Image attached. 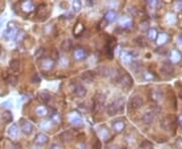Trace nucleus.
Listing matches in <instances>:
<instances>
[{
	"instance_id": "obj_52",
	"label": "nucleus",
	"mask_w": 182,
	"mask_h": 149,
	"mask_svg": "<svg viewBox=\"0 0 182 149\" xmlns=\"http://www.w3.org/2000/svg\"><path fill=\"white\" fill-rule=\"evenodd\" d=\"M108 149H121V147L117 146V145H112V146H109Z\"/></svg>"
},
{
	"instance_id": "obj_53",
	"label": "nucleus",
	"mask_w": 182,
	"mask_h": 149,
	"mask_svg": "<svg viewBox=\"0 0 182 149\" xmlns=\"http://www.w3.org/2000/svg\"><path fill=\"white\" fill-rule=\"evenodd\" d=\"M178 44L182 46V38H179V41H178Z\"/></svg>"
},
{
	"instance_id": "obj_37",
	"label": "nucleus",
	"mask_w": 182,
	"mask_h": 149,
	"mask_svg": "<svg viewBox=\"0 0 182 149\" xmlns=\"http://www.w3.org/2000/svg\"><path fill=\"white\" fill-rule=\"evenodd\" d=\"M52 125H53V123L51 120H45V121L41 122L39 128H41L42 130H49V129H51Z\"/></svg>"
},
{
	"instance_id": "obj_22",
	"label": "nucleus",
	"mask_w": 182,
	"mask_h": 149,
	"mask_svg": "<svg viewBox=\"0 0 182 149\" xmlns=\"http://www.w3.org/2000/svg\"><path fill=\"white\" fill-rule=\"evenodd\" d=\"M35 113L36 114V116H39V117H45V116H47L49 114V110L46 106L41 105L35 108Z\"/></svg>"
},
{
	"instance_id": "obj_27",
	"label": "nucleus",
	"mask_w": 182,
	"mask_h": 149,
	"mask_svg": "<svg viewBox=\"0 0 182 149\" xmlns=\"http://www.w3.org/2000/svg\"><path fill=\"white\" fill-rule=\"evenodd\" d=\"M7 133L9 135V137L10 138H16L18 135V127L16 124H12L10 125V127L8 128L7 130Z\"/></svg>"
},
{
	"instance_id": "obj_38",
	"label": "nucleus",
	"mask_w": 182,
	"mask_h": 149,
	"mask_svg": "<svg viewBox=\"0 0 182 149\" xmlns=\"http://www.w3.org/2000/svg\"><path fill=\"white\" fill-rule=\"evenodd\" d=\"M143 79L146 82H151L155 80V76L150 72H144L143 73Z\"/></svg>"
},
{
	"instance_id": "obj_15",
	"label": "nucleus",
	"mask_w": 182,
	"mask_h": 149,
	"mask_svg": "<svg viewBox=\"0 0 182 149\" xmlns=\"http://www.w3.org/2000/svg\"><path fill=\"white\" fill-rule=\"evenodd\" d=\"M74 94L76 97H78V98H84L86 94H87V90H86V88L84 86L78 84L74 87Z\"/></svg>"
},
{
	"instance_id": "obj_11",
	"label": "nucleus",
	"mask_w": 182,
	"mask_h": 149,
	"mask_svg": "<svg viewBox=\"0 0 182 149\" xmlns=\"http://www.w3.org/2000/svg\"><path fill=\"white\" fill-rule=\"evenodd\" d=\"M94 105L95 107L98 109H101L105 104V101H106V97H105L104 94H101V93H98V94L95 95L94 97Z\"/></svg>"
},
{
	"instance_id": "obj_45",
	"label": "nucleus",
	"mask_w": 182,
	"mask_h": 149,
	"mask_svg": "<svg viewBox=\"0 0 182 149\" xmlns=\"http://www.w3.org/2000/svg\"><path fill=\"white\" fill-rule=\"evenodd\" d=\"M167 22L169 23V24H174L175 22H176V18H175V15L174 14H168L167 15Z\"/></svg>"
},
{
	"instance_id": "obj_44",
	"label": "nucleus",
	"mask_w": 182,
	"mask_h": 149,
	"mask_svg": "<svg viewBox=\"0 0 182 149\" xmlns=\"http://www.w3.org/2000/svg\"><path fill=\"white\" fill-rule=\"evenodd\" d=\"M139 28L141 29V30H143V31H146L147 30L148 31V28H149V22L147 20H144V21H142L140 24H139Z\"/></svg>"
},
{
	"instance_id": "obj_14",
	"label": "nucleus",
	"mask_w": 182,
	"mask_h": 149,
	"mask_svg": "<svg viewBox=\"0 0 182 149\" xmlns=\"http://www.w3.org/2000/svg\"><path fill=\"white\" fill-rule=\"evenodd\" d=\"M160 127L164 131H170L172 127V120L170 117H164L160 121Z\"/></svg>"
},
{
	"instance_id": "obj_18",
	"label": "nucleus",
	"mask_w": 182,
	"mask_h": 149,
	"mask_svg": "<svg viewBox=\"0 0 182 149\" xmlns=\"http://www.w3.org/2000/svg\"><path fill=\"white\" fill-rule=\"evenodd\" d=\"M20 8L24 12L29 13L35 9V5L32 1H22L20 3Z\"/></svg>"
},
{
	"instance_id": "obj_12",
	"label": "nucleus",
	"mask_w": 182,
	"mask_h": 149,
	"mask_svg": "<svg viewBox=\"0 0 182 149\" xmlns=\"http://www.w3.org/2000/svg\"><path fill=\"white\" fill-rule=\"evenodd\" d=\"M150 99L155 103H159L163 99V93L159 89H153L150 91Z\"/></svg>"
},
{
	"instance_id": "obj_2",
	"label": "nucleus",
	"mask_w": 182,
	"mask_h": 149,
	"mask_svg": "<svg viewBox=\"0 0 182 149\" xmlns=\"http://www.w3.org/2000/svg\"><path fill=\"white\" fill-rule=\"evenodd\" d=\"M117 81L120 83L121 85V87L124 89H131L134 85L133 78L131 77L130 74H128V73H125V72L118 74V78Z\"/></svg>"
},
{
	"instance_id": "obj_31",
	"label": "nucleus",
	"mask_w": 182,
	"mask_h": 149,
	"mask_svg": "<svg viewBox=\"0 0 182 149\" xmlns=\"http://www.w3.org/2000/svg\"><path fill=\"white\" fill-rule=\"evenodd\" d=\"M72 46H73V42L71 39H65L61 44V49L63 51H69L72 48Z\"/></svg>"
},
{
	"instance_id": "obj_42",
	"label": "nucleus",
	"mask_w": 182,
	"mask_h": 149,
	"mask_svg": "<svg viewBox=\"0 0 182 149\" xmlns=\"http://www.w3.org/2000/svg\"><path fill=\"white\" fill-rule=\"evenodd\" d=\"M83 30H84V25L82 24V23H78L74 28V34L79 35L80 34H82V31Z\"/></svg>"
},
{
	"instance_id": "obj_54",
	"label": "nucleus",
	"mask_w": 182,
	"mask_h": 149,
	"mask_svg": "<svg viewBox=\"0 0 182 149\" xmlns=\"http://www.w3.org/2000/svg\"><path fill=\"white\" fill-rule=\"evenodd\" d=\"M2 24H3V19H0V28H1Z\"/></svg>"
},
{
	"instance_id": "obj_28",
	"label": "nucleus",
	"mask_w": 182,
	"mask_h": 149,
	"mask_svg": "<svg viewBox=\"0 0 182 149\" xmlns=\"http://www.w3.org/2000/svg\"><path fill=\"white\" fill-rule=\"evenodd\" d=\"M98 135L102 140H107V139L110 137V133H109V130L106 127H101L98 130Z\"/></svg>"
},
{
	"instance_id": "obj_1",
	"label": "nucleus",
	"mask_w": 182,
	"mask_h": 149,
	"mask_svg": "<svg viewBox=\"0 0 182 149\" xmlns=\"http://www.w3.org/2000/svg\"><path fill=\"white\" fill-rule=\"evenodd\" d=\"M124 98L120 97L117 99H115L114 101H112L110 104L107 106L106 108V112L107 115L112 117V116H115L117 114H121L124 112Z\"/></svg>"
},
{
	"instance_id": "obj_46",
	"label": "nucleus",
	"mask_w": 182,
	"mask_h": 149,
	"mask_svg": "<svg viewBox=\"0 0 182 149\" xmlns=\"http://www.w3.org/2000/svg\"><path fill=\"white\" fill-rule=\"evenodd\" d=\"M136 42L139 44V45H141V46H146V41H145V38L143 37V36H139V37L136 38Z\"/></svg>"
},
{
	"instance_id": "obj_48",
	"label": "nucleus",
	"mask_w": 182,
	"mask_h": 149,
	"mask_svg": "<svg viewBox=\"0 0 182 149\" xmlns=\"http://www.w3.org/2000/svg\"><path fill=\"white\" fill-rule=\"evenodd\" d=\"M32 83H39V82H41V78L39 77L38 74H35L34 76H32Z\"/></svg>"
},
{
	"instance_id": "obj_24",
	"label": "nucleus",
	"mask_w": 182,
	"mask_h": 149,
	"mask_svg": "<svg viewBox=\"0 0 182 149\" xmlns=\"http://www.w3.org/2000/svg\"><path fill=\"white\" fill-rule=\"evenodd\" d=\"M1 120L4 122V123H10V122H12L13 121V115L11 113V111L6 110L4 112H2Z\"/></svg>"
},
{
	"instance_id": "obj_25",
	"label": "nucleus",
	"mask_w": 182,
	"mask_h": 149,
	"mask_svg": "<svg viewBox=\"0 0 182 149\" xmlns=\"http://www.w3.org/2000/svg\"><path fill=\"white\" fill-rule=\"evenodd\" d=\"M86 55H87V52H86V51L83 48H77L74 51V58L75 59H77V61L84 59L86 58Z\"/></svg>"
},
{
	"instance_id": "obj_21",
	"label": "nucleus",
	"mask_w": 182,
	"mask_h": 149,
	"mask_svg": "<svg viewBox=\"0 0 182 149\" xmlns=\"http://www.w3.org/2000/svg\"><path fill=\"white\" fill-rule=\"evenodd\" d=\"M39 99H41L43 102H44V103H50V102L52 101V99H53L52 95L50 94L48 91H46V90H43V91L39 92Z\"/></svg>"
},
{
	"instance_id": "obj_8",
	"label": "nucleus",
	"mask_w": 182,
	"mask_h": 149,
	"mask_svg": "<svg viewBox=\"0 0 182 149\" xmlns=\"http://www.w3.org/2000/svg\"><path fill=\"white\" fill-rule=\"evenodd\" d=\"M49 142V136L47 134L43 133H38L35 135V144L38 145V146H44V145L48 144Z\"/></svg>"
},
{
	"instance_id": "obj_39",
	"label": "nucleus",
	"mask_w": 182,
	"mask_h": 149,
	"mask_svg": "<svg viewBox=\"0 0 182 149\" xmlns=\"http://www.w3.org/2000/svg\"><path fill=\"white\" fill-rule=\"evenodd\" d=\"M72 6H73V10H74V12L77 13V12H79V11L81 10L82 3L79 1V0H75V1H73Z\"/></svg>"
},
{
	"instance_id": "obj_43",
	"label": "nucleus",
	"mask_w": 182,
	"mask_h": 149,
	"mask_svg": "<svg viewBox=\"0 0 182 149\" xmlns=\"http://www.w3.org/2000/svg\"><path fill=\"white\" fill-rule=\"evenodd\" d=\"M24 36H25V34H24V30H18L17 31V34H16L15 35V41H21L22 39L24 38Z\"/></svg>"
},
{
	"instance_id": "obj_5",
	"label": "nucleus",
	"mask_w": 182,
	"mask_h": 149,
	"mask_svg": "<svg viewBox=\"0 0 182 149\" xmlns=\"http://www.w3.org/2000/svg\"><path fill=\"white\" fill-rule=\"evenodd\" d=\"M55 67V61L52 58H45L41 61V69L44 72L52 71Z\"/></svg>"
},
{
	"instance_id": "obj_23",
	"label": "nucleus",
	"mask_w": 182,
	"mask_h": 149,
	"mask_svg": "<svg viewBox=\"0 0 182 149\" xmlns=\"http://www.w3.org/2000/svg\"><path fill=\"white\" fill-rule=\"evenodd\" d=\"M133 55H131L128 51H121V62H124V64H131V62H133Z\"/></svg>"
},
{
	"instance_id": "obj_6",
	"label": "nucleus",
	"mask_w": 182,
	"mask_h": 149,
	"mask_svg": "<svg viewBox=\"0 0 182 149\" xmlns=\"http://www.w3.org/2000/svg\"><path fill=\"white\" fill-rule=\"evenodd\" d=\"M69 122L75 127H80L83 125V121H82V118L79 113L77 112H72L69 115Z\"/></svg>"
},
{
	"instance_id": "obj_4",
	"label": "nucleus",
	"mask_w": 182,
	"mask_h": 149,
	"mask_svg": "<svg viewBox=\"0 0 182 149\" xmlns=\"http://www.w3.org/2000/svg\"><path fill=\"white\" fill-rule=\"evenodd\" d=\"M131 109H134V110H137V109H140L144 106V99L142 96L140 95H136L134 97L131 98L130 103H128Z\"/></svg>"
},
{
	"instance_id": "obj_10",
	"label": "nucleus",
	"mask_w": 182,
	"mask_h": 149,
	"mask_svg": "<svg viewBox=\"0 0 182 149\" xmlns=\"http://www.w3.org/2000/svg\"><path fill=\"white\" fill-rule=\"evenodd\" d=\"M157 115V111L156 110H150L143 115V122L145 124L150 125L154 122V119Z\"/></svg>"
},
{
	"instance_id": "obj_34",
	"label": "nucleus",
	"mask_w": 182,
	"mask_h": 149,
	"mask_svg": "<svg viewBox=\"0 0 182 149\" xmlns=\"http://www.w3.org/2000/svg\"><path fill=\"white\" fill-rule=\"evenodd\" d=\"M98 72L101 76H110L112 73V69L106 67V66H100V67L98 68Z\"/></svg>"
},
{
	"instance_id": "obj_30",
	"label": "nucleus",
	"mask_w": 182,
	"mask_h": 149,
	"mask_svg": "<svg viewBox=\"0 0 182 149\" xmlns=\"http://www.w3.org/2000/svg\"><path fill=\"white\" fill-rule=\"evenodd\" d=\"M9 67H10L12 72L17 73L20 71V62H19L18 59H12V61L9 62Z\"/></svg>"
},
{
	"instance_id": "obj_20",
	"label": "nucleus",
	"mask_w": 182,
	"mask_h": 149,
	"mask_svg": "<svg viewBox=\"0 0 182 149\" xmlns=\"http://www.w3.org/2000/svg\"><path fill=\"white\" fill-rule=\"evenodd\" d=\"M124 127H125V123L124 120H117L112 124V129H113V131H115L117 133L121 132L124 129Z\"/></svg>"
},
{
	"instance_id": "obj_49",
	"label": "nucleus",
	"mask_w": 182,
	"mask_h": 149,
	"mask_svg": "<svg viewBox=\"0 0 182 149\" xmlns=\"http://www.w3.org/2000/svg\"><path fill=\"white\" fill-rule=\"evenodd\" d=\"M50 149H63V148H62V146L59 143H57V142H54V143L51 145Z\"/></svg>"
},
{
	"instance_id": "obj_55",
	"label": "nucleus",
	"mask_w": 182,
	"mask_h": 149,
	"mask_svg": "<svg viewBox=\"0 0 182 149\" xmlns=\"http://www.w3.org/2000/svg\"><path fill=\"white\" fill-rule=\"evenodd\" d=\"M179 97H180V99H182V90H180V92H179Z\"/></svg>"
},
{
	"instance_id": "obj_29",
	"label": "nucleus",
	"mask_w": 182,
	"mask_h": 149,
	"mask_svg": "<svg viewBox=\"0 0 182 149\" xmlns=\"http://www.w3.org/2000/svg\"><path fill=\"white\" fill-rule=\"evenodd\" d=\"M115 18H117V12L113 11V10H108L106 13H105L104 15V20L106 21L107 23L108 22H112L115 20Z\"/></svg>"
},
{
	"instance_id": "obj_9",
	"label": "nucleus",
	"mask_w": 182,
	"mask_h": 149,
	"mask_svg": "<svg viewBox=\"0 0 182 149\" xmlns=\"http://www.w3.org/2000/svg\"><path fill=\"white\" fill-rule=\"evenodd\" d=\"M169 59L171 64H179L182 59V55L178 49H172L169 52Z\"/></svg>"
},
{
	"instance_id": "obj_35",
	"label": "nucleus",
	"mask_w": 182,
	"mask_h": 149,
	"mask_svg": "<svg viewBox=\"0 0 182 149\" xmlns=\"http://www.w3.org/2000/svg\"><path fill=\"white\" fill-rule=\"evenodd\" d=\"M147 4H148V7L152 9V10H157L161 6V2L156 1V0H150V1L147 2Z\"/></svg>"
},
{
	"instance_id": "obj_17",
	"label": "nucleus",
	"mask_w": 182,
	"mask_h": 149,
	"mask_svg": "<svg viewBox=\"0 0 182 149\" xmlns=\"http://www.w3.org/2000/svg\"><path fill=\"white\" fill-rule=\"evenodd\" d=\"M59 138H60V140L65 142V143H67V142H70L73 140V138H74V135H73V132L70 130H67V131H64L63 133H61L59 135Z\"/></svg>"
},
{
	"instance_id": "obj_13",
	"label": "nucleus",
	"mask_w": 182,
	"mask_h": 149,
	"mask_svg": "<svg viewBox=\"0 0 182 149\" xmlns=\"http://www.w3.org/2000/svg\"><path fill=\"white\" fill-rule=\"evenodd\" d=\"M160 71L162 74L164 75H173L175 69H174V66L170 64V62H164V64L161 66Z\"/></svg>"
},
{
	"instance_id": "obj_41",
	"label": "nucleus",
	"mask_w": 182,
	"mask_h": 149,
	"mask_svg": "<svg viewBox=\"0 0 182 149\" xmlns=\"http://www.w3.org/2000/svg\"><path fill=\"white\" fill-rule=\"evenodd\" d=\"M59 65L61 66V68H67L69 66V59L66 57H62L59 59Z\"/></svg>"
},
{
	"instance_id": "obj_32",
	"label": "nucleus",
	"mask_w": 182,
	"mask_h": 149,
	"mask_svg": "<svg viewBox=\"0 0 182 149\" xmlns=\"http://www.w3.org/2000/svg\"><path fill=\"white\" fill-rule=\"evenodd\" d=\"M50 120H51L52 123H54V124H61L62 117H61V115L58 113V112H53L52 115H51V118H50Z\"/></svg>"
},
{
	"instance_id": "obj_40",
	"label": "nucleus",
	"mask_w": 182,
	"mask_h": 149,
	"mask_svg": "<svg viewBox=\"0 0 182 149\" xmlns=\"http://www.w3.org/2000/svg\"><path fill=\"white\" fill-rule=\"evenodd\" d=\"M141 149H154V146L152 144V142L145 140L141 143Z\"/></svg>"
},
{
	"instance_id": "obj_16",
	"label": "nucleus",
	"mask_w": 182,
	"mask_h": 149,
	"mask_svg": "<svg viewBox=\"0 0 182 149\" xmlns=\"http://www.w3.org/2000/svg\"><path fill=\"white\" fill-rule=\"evenodd\" d=\"M95 77H96V76H95L94 73L91 71H86L81 75L82 81L85 83H93L95 81Z\"/></svg>"
},
{
	"instance_id": "obj_47",
	"label": "nucleus",
	"mask_w": 182,
	"mask_h": 149,
	"mask_svg": "<svg viewBox=\"0 0 182 149\" xmlns=\"http://www.w3.org/2000/svg\"><path fill=\"white\" fill-rule=\"evenodd\" d=\"M174 7L177 11H182V1H177L175 3Z\"/></svg>"
},
{
	"instance_id": "obj_36",
	"label": "nucleus",
	"mask_w": 182,
	"mask_h": 149,
	"mask_svg": "<svg viewBox=\"0 0 182 149\" xmlns=\"http://www.w3.org/2000/svg\"><path fill=\"white\" fill-rule=\"evenodd\" d=\"M158 31L155 28H150L148 30V38L150 41H156L158 37Z\"/></svg>"
},
{
	"instance_id": "obj_33",
	"label": "nucleus",
	"mask_w": 182,
	"mask_h": 149,
	"mask_svg": "<svg viewBox=\"0 0 182 149\" xmlns=\"http://www.w3.org/2000/svg\"><path fill=\"white\" fill-rule=\"evenodd\" d=\"M48 9H47V6H46L45 4H42V5H39L38 9H36V15L39 14V17H43V16H46L48 14Z\"/></svg>"
},
{
	"instance_id": "obj_50",
	"label": "nucleus",
	"mask_w": 182,
	"mask_h": 149,
	"mask_svg": "<svg viewBox=\"0 0 182 149\" xmlns=\"http://www.w3.org/2000/svg\"><path fill=\"white\" fill-rule=\"evenodd\" d=\"M177 123H178V125H179V126H182V114H180L177 117Z\"/></svg>"
},
{
	"instance_id": "obj_7",
	"label": "nucleus",
	"mask_w": 182,
	"mask_h": 149,
	"mask_svg": "<svg viewBox=\"0 0 182 149\" xmlns=\"http://www.w3.org/2000/svg\"><path fill=\"white\" fill-rule=\"evenodd\" d=\"M20 129L22 133L25 135H31L34 131V125L28 120H21L20 121Z\"/></svg>"
},
{
	"instance_id": "obj_19",
	"label": "nucleus",
	"mask_w": 182,
	"mask_h": 149,
	"mask_svg": "<svg viewBox=\"0 0 182 149\" xmlns=\"http://www.w3.org/2000/svg\"><path fill=\"white\" fill-rule=\"evenodd\" d=\"M168 41H169V35H168L166 32H161V34H158L156 42L159 46H161V45H164Z\"/></svg>"
},
{
	"instance_id": "obj_3",
	"label": "nucleus",
	"mask_w": 182,
	"mask_h": 149,
	"mask_svg": "<svg viewBox=\"0 0 182 149\" xmlns=\"http://www.w3.org/2000/svg\"><path fill=\"white\" fill-rule=\"evenodd\" d=\"M17 31L18 30H17V28H16V26L14 25V22H9L7 27H6L4 32H3V38H4L5 41L14 39Z\"/></svg>"
},
{
	"instance_id": "obj_26",
	"label": "nucleus",
	"mask_w": 182,
	"mask_h": 149,
	"mask_svg": "<svg viewBox=\"0 0 182 149\" xmlns=\"http://www.w3.org/2000/svg\"><path fill=\"white\" fill-rule=\"evenodd\" d=\"M120 23L124 28L130 27V26L133 25V19L131 17H128V16H122L120 19Z\"/></svg>"
},
{
	"instance_id": "obj_51",
	"label": "nucleus",
	"mask_w": 182,
	"mask_h": 149,
	"mask_svg": "<svg viewBox=\"0 0 182 149\" xmlns=\"http://www.w3.org/2000/svg\"><path fill=\"white\" fill-rule=\"evenodd\" d=\"M176 145L179 149H182V139H178L177 142H176Z\"/></svg>"
}]
</instances>
